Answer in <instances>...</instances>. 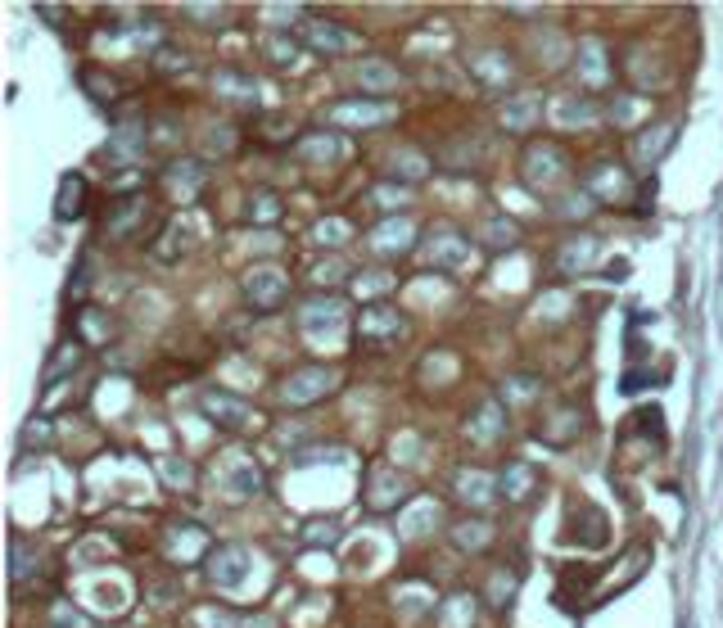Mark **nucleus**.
Instances as JSON below:
<instances>
[{
	"mask_svg": "<svg viewBox=\"0 0 723 628\" xmlns=\"http://www.w3.org/2000/svg\"><path fill=\"white\" fill-rule=\"evenodd\" d=\"M335 385H339L335 366H299V371H290L281 380L276 398H281V407H312L335 394Z\"/></svg>",
	"mask_w": 723,
	"mask_h": 628,
	"instance_id": "obj_1",
	"label": "nucleus"
},
{
	"mask_svg": "<svg viewBox=\"0 0 723 628\" xmlns=\"http://www.w3.org/2000/svg\"><path fill=\"white\" fill-rule=\"evenodd\" d=\"M403 339H407V321L398 308H389V303H367L362 308V317H357V344L362 348L385 353V348L403 344Z\"/></svg>",
	"mask_w": 723,
	"mask_h": 628,
	"instance_id": "obj_2",
	"label": "nucleus"
},
{
	"mask_svg": "<svg viewBox=\"0 0 723 628\" xmlns=\"http://www.w3.org/2000/svg\"><path fill=\"white\" fill-rule=\"evenodd\" d=\"M520 172H525V186L529 190H543V195H552L556 186L565 181V172H570V159H565V150L556 141H534L525 150V163H520Z\"/></svg>",
	"mask_w": 723,
	"mask_h": 628,
	"instance_id": "obj_3",
	"label": "nucleus"
},
{
	"mask_svg": "<svg viewBox=\"0 0 723 628\" xmlns=\"http://www.w3.org/2000/svg\"><path fill=\"white\" fill-rule=\"evenodd\" d=\"M240 290H245V303L254 312H276L285 299H290V276H285L276 263H258L245 272Z\"/></svg>",
	"mask_w": 723,
	"mask_h": 628,
	"instance_id": "obj_4",
	"label": "nucleus"
},
{
	"mask_svg": "<svg viewBox=\"0 0 723 628\" xmlns=\"http://www.w3.org/2000/svg\"><path fill=\"white\" fill-rule=\"evenodd\" d=\"M199 412H204L217 430H235V434L249 430V425H258L254 403L240 398V394H226V389H204V394H199Z\"/></svg>",
	"mask_w": 723,
	"mask_h": 628,
	"instance_id": "obj_5",
	"label": "nucleus"
},
{
	"mask_svg": "<svg viewBox=\"0 0 723 628\" xmlns=\"http://www.w3.org/2000/svg\"><path fill=\"white\" fill-rule=\"evenodd\" d=\"M407 493H412V484L398 475V466H389V461H376V466L367 470V511H376V516H385V511H398V507L407 502Z\"/></svg>",
	"mask_w": 723,
	"mask_h": 628,
	"instance_id": "obj_6",
	"label": "nucleus"
},
{
	"mask_svg": "<svg viewBox=\"0 0 723 628\" xmlns=\"http://www.w3.org/2000/svg\"><path fill=\"white\" fill-rule=\"evenodd\" d=\"M299 41L317 55H348V50H362V37L348 32L344 23H330V19H303L299 28Z\"/></svg>",
	"mask_w": 723,
	"mask_h": 628,
	"instance_id": "obj_7",
	"label": "nucleus"
},
{
	"mask_svg": "<svg viewBox=\"0 0 723 628\" xmlns=\"http://www.w3.org/2000/svg\"><path fill=\"white\" fill-rule=\"evenodd\" d=\"M425 258H430V267H439V272H461V267L470 263V240L457 226H434L430 244H425Z\"/></svg>",
	"mask_w": 723,
	"mask_h": 628,
	"instance_id": "obj_8",
	"label": "nucleus"
},
{
	"mask_svg": "<svg viewBox=\"0 0 723 628\" xmlns=\"http://www.w3.org/2000/svg\"><path fill=\"white\" fill-rule=\"evenodd\" d=\"M145 217H150V204H145V195L118 199V204L109 208V217H104V240H113V244L136 240V235L145 231Z\"/></svg>",
	"mask_w": 723,
	"mask_h": 628,
	"instance_id": "obj_9",
	"label": "nucleus"
},
{
	"mask_svg": "<svg viewBox=\"0 0 723 628\" xmlns=\"http://www.w3.org/2000/svg\"><path fill=\"white\" fill-rule=\"evenodd\" d=\"M344 299H339V294H317V299H308L299 308V330L303 335H335L339 326H344Z\"/></svg>",
	"mask_w": 723,
	"mask_h": 628,
	"instance_id": "obj_10",
	"label": "nucleus"
},
{
	"mask_svg": "<svg viewBox=\"0 0 723 628\" xmlns=\"http://www.w3.org/2000/svg\"><path fill=\"white\" fill-rule=\"evenodd\" d=\"M208 579L217 583V588H240V583H245V574H249V552L240 543H222V547H213V552H208Z\"/></svg>",
	"mask_w": 723,
	"mask_h": 628,
	"instance_id": "obj_11",
	"label": "nucleus"
},
{
	"mask_svg": "<svg viewBox=\"0 0 723 628\" xmlns=\"http://www.w3.org/2000/svg\"><path fill=\"white\" fill-rule=\"evenodd\" d=\"M335 127H385L389 118H394V104H385V100H339L335 109L326 113Z\"/></svg>",
	"mask_w": 723,
	"mask_h": 628,
	"instance_id": "obj_12",
	"label": "nucleus"
},
{
	"mask_svg": "<svg viewBox=\"0 0 723 628\" xmlns=\"http://www.w3.org/2000/svg\"><path fill=\"white\" fill-rule=\"evenodd\" d=\"M222 484L231 497H258L263 493V470L249 452H226L222 457Z\"/></svg>",
	"mask_w": 723,
	"mask_h": 628,
	"instance_id": "obj_13",
	"label": "nucleus"
},
{
	"mask_svg": "<svg viewBox=\"0 0 723 628\" xmlns=\"http://www.w3.org/2000/svg\"><path fill=\"white\" fill-rule=\"evenodd\" d=\"M416 244V226H412V217H385V222L376 226V231L367 235V249L376 258H394V254H407Z\"/></svg>",
	"mask_w": 723,
	"mask_h": 628,
	"instance_id": "obj_14",
	"label": "nucleus"
},
{
	"mask_svg": "<svg viewBox=\"0 0 723 628\" xmlns=\"http://www.w3.org/2000/svg\"><path fill=\"white\" fill-rule=\"evenodd\" d=\"M163 556L172 565H195V561H208V534L199 525H172L163 534Z\"/></svg>",
	"mask_w": 723,
	"mask_h": 628,
	"instance_id": "obj_15",
	"label": "nucleus"
},
{
	"mask_svg": "<svg viewBox=\"0 0 723 628\" xmlns=\"http://www.w3.org/2000/svg\"><path fill=\"white\" fill-rule=\"evenodd\" d=\"M606 534H611V520L606 511H597L592 502H579L570 511V543H583V547H606Z\"/></svg>",
	"mask_w": 723,
	"mask_h": 628,
	"instance_id": "obj_16",
	"label": "nucleus"
},
{
	"mask_svg": "<svg viewBox=\"0 0 723 628\" xmlns=\"http://www.w3.org/2000/svg\"><path fill=\"white\" fill-rule=\"evenodd\" d=\"M204 181H208V172H204V163H195V159H177L163 172V190H168L177 204H190V199L204 190Z\"/></svg>",
	"mask_w": 723,
	"mask_h": 628,
	"instance_id": "obj_17",
	"label": "nucleus"
},
{
	"mask_svg": "<svg viewBox=\"0 0 723 628\" xmlns=\"http://www.w3.org/2000/svg\"><path fill=\"white\" fill-rule=\"evenodd\" d=\"M588 195L592 199H606V204L629 199L633 195V177L620 168V163H597V168L588 172Z\"/></svg>",
	"mask_w": 723,
	"mask_h": 628,
	"instance_id": "obj_18",
	"label": "nucleus"
},
{
	"mask_svg": "<svg viewBox=\"0 0 723 628\" xmlns=\"http://www.w3.org/2000/svg\"><path fill=\"white\" fill-rule=\"evenodd\" d=\"M294 154H299V163H308V168H335V163L344 159V141L330 132H308V136H299Z\"/></svg>",
	"mask_w": 723,
	"mask_h": 628,
	"instance_id": "obj_19",
	"label": "nucleus"
},
{
	"mask_svg": "<svg viewBox=\"0 0 723 628\" xmlns=\"http://www.w3.org/2000/svg\"><path fill=\"white\" fill-rule=\"evenodd\" d=\"M579 430H583V416L574 412V407H561V412H552L547 421H538L534 439L547 443V448H570V443L579 439Z\"/></svg>",
	"mask_w": 723,
	"mask_h": 628,
	"instance_id": "obj_20",
	"label": "nucleus"
},
{
	"mask_svg": "<svg viewBox=\"0 0 723 628\" xmlns=\"http://www.w3.org/2000/svg\"><path fill=\"white\" fill-rule=\"evenodd\" d=\"M86 195H91V186L82 172H64L55 190V222H77L86 213Z\"/></svg>",
	"mask_w": 723,
	"mask_h": 628,
	"instance_id": "obj_21",
	"label": "nucleus"
},
{
	"mask_svg": "<svg viewBox=\"0 0 723 628\" xmlns=\"http://www.w3.org/2000/svg\"><path fill=\"white\" fill-rule=\"evenodd\" d=\"M213 91L222 95V100H231V104H258V82L245 73V68H217L213 73Z\"/></svg>",
	"mask_w": 723,
	"mask_h": 628,
	"instance_id": "obj_22",
	"label": "nucleus"
},
{
	"mask_svg": "<svg viewBox=\"0 0 723 628\" xmlns=\"http://www.w3.org/2000/svg\"><path fill=\"white\" fill-rule=\"evenodd\" d=\"M82 362H86V344H82V339H64V344H55L46 371H41V385L50 389V385H59V380H68V375H73Z\"/></svg>",
	"mask_w": 723,
	"mask_h": 628,
	"instance_id": "obj_23",
	"label": "nucleus"
},
{
	"mask_svg": "<svg viewBox=\"0 0 723 628\" xmlns=\"http://www.w3.org/2000/svg\"><path fill=\"white\" fill-rule=\"evenodd\" d=\"M502 430H507V407H502L498 398H484V403L475 407V416L466 421V434L475 443H493Z\"/></svg>",
	"mask_w": 723,
	"mask_h": 628,
	"instance_id": "obj_24",
	"label": "nucleus"
},
{
	"mask_svg": "<svg viewBox=\"0 0 723 628\" xmlns=\"http://www.w3.org/2000/svg\"><path fill=\"white\" fill-rule=\"evenodd\" d=\"M674 136H678V127L674 122H660V127H647V132L633 141V154H638V163H651L656 168L660 159H665L669 150H674Z\"/></svg>",
	"mask_w": 723,
	"mask_h": 628,
	"instance_id": "obj_25",
	"label": "nucleus"
},
{
	"mask_svg": "<svg viewBox=\"0 0 723 628\" xmlns=\"http://www.w3.org/2000/svg\"><path fill=\"white\" fill-rule=\"evenodd\" d=\"M470 73L489 86H507L511 77H516V68H511V59L502 55V50H475V55H470Z\"/></svg>",
	"mask_w": 723,
	"mask_h": 628,
	"instance_id": "obj_26",
	"label": "nucleus"
},
{
	"mask_svg": "<svg viewBox=\"0 0 723 628\" xmlns=\"http://www.w3.org/2000/svg\"><path fill=\"white\" fill-rule=\"evenodd\" d=\"M538 118H543V100H538V95H516V100H507V109H502V127H507L511 136H525Z\"/></svg>",
	"mask_w": 723,
	"mask_h": 628,
	"instance_id": "obj_27",
	"label": "nucleus"
},
{
	"mask_svg": "<svg viewBox=\"0 0 723 628\" xmlns=\"http://www.w3.org/2000/svg\"><path fill=\"white\" fill-rule=\"evenodd\" d=\"M592 263H597V240H592V235H579V240H565V249L556 254V267H561L565 276H583Z\"/></svg>",
	"mask_w": 723,
	"mask_h": 628,
	"instance_id": "obj_28",
	"label": "nucleus"
},
{
	"mask_svg": "<svg viewBox=\"0 0 723 628\" xmlns=\"http://www.w3.org/2000/svg\"><path fill=\"white\" fill-rule=\"evenodd\" d=\"M357 82H362V91L385 95V91H394V86L403 82V73H398L389 59H362V64H357Z\"/></svg>",
	"mask_w": 723,
	"mask_h": 628,
	"instance_id": "obj_29",
	"label": "nucleus"
},
{
	"mask_svg": "<svg viewBox=\"0 0 723 628\" xmlns=\"http://www.w3.org/2000/svg\"><path fill=\"white\" fill-rule=\"evenodd\" d=\"M534 484H538V470L529 466V461H511V466L502 470V479H498V488H502L507 502H525V497L534 493Z\"/></svg>",
	"mask_w": 723,
	"mask_h": 628,
	"instance_id": "obj_30",
	"label": "nucleus"
},
{
	"mask_svg": "<svg viewBox=\"0 0 723 628\" xmlns=\"http://www.w3.org/2000/svg\"><path fill=\"white\" fill-rule=\"evenodd\" d=\"M493 493H498V479L484 475V470H461V475H457V497H461V502H470V507L493 502Z\"/></svg>",
	"mask_w": 723,
	"mask_h": 628,
	"instance_id": "obj_31",
	"label": "nucleus"
},
{
	"mask_svg": "<svg viewBox=\"0 0 723 628\" xmlns=\"http://www.w3.org/2000/svg\"><path fill=\"white\" fill-rule=\"evenodd\" d=\"M574 68H579V77L588 86H606L615 73V68H606V50H601L597 41H579V64Z\"/></svg>",
	"mask_w": 723,
	"mask_h": 628,
	"instance_id": "obj_32",
	"label": "nucleus"
},
{
	"mask_svg": "<svg viewBox=\"0 0 723 628\" xmlns=\"http://www.w3.org/2000/svg\"><path fill=\"white\" fill-rule=\"evenodd\" d=\"M281 213H285V204H281V195H276V190H254V195L245 199L249 226H276V222H281Z\"/></svg>",
	"mask_w": 723,
	"mask_h": 628,
	"instance_id": "obj_33",
	"label": "nucleus"
},
{
	"mask_svg": "<svg viewBox=\"0 0 723 628\" xmlns=\"http://www.w3.org/2000/svg\"><path fill=\"white\" fill-rule=\"evenodd\" d=\"M240 150V132H235L231 122H222V127H208L204 141H199V154H204V163L213 159H231V154Z\"/></svg>",
	"mask_w": 723,
	"mask_h": 628,
	"instance_id": "obj_34",
	"label": "nucleus"
},
{
	"mask_svg": "<svg viewBox=\"0 0 723 628\" xmlns=\"http://www.w3.org/2000/svg\"><path fill=\"white\" fill-rule=\"evenodd\" d=\"M452 543H457L461 552H484V547L493 543V525L489 520H457V525H452Z\"/></svg>",
	"mask_w": 723,
	"mask_h": 628,
	"instance_id": "obj_35",
	"label": "nucleus"
},
{
	"mask_svg": "<svg viewBox=\"0 0 723 628\" xmlns=\"http://www.w3.org/2000/svg\"><path fill=\"white\" fill-rule=\"evenodd\" d=\"M37 565H41V556L28 547V538L14 534L10 538V579H14V588H23V583L37 574Z\"/></svg>",
	"mask_w": 723,
	"mask_h": 628,
	"instance_id": "obj_36",
	"label": "nucleus"
},
{
	"mask_svg": "<svg viewBox=\"0 0 723 628\" xmlns=\"http://www.w3.org/2000/svg\"><path fill=\"white\" fill-rule=\"evenodd\" d=\"M434 624H439V628H470V624H475V597H466V592L448 597L439 606V615H434Z\"/></svg>",
	"mask_w": 723,
	"mask_h": 628,
	"instance_id": "obj_37",
	"label": "nucleus"
},
{
	"mask_svg": "<svg viewBox=\"0 0 723 628\" xmlns=\"http://www.w3.org/2000/svg\"><path fill=\"white\" fill-rule=\"evenodd\" d=\"M479 240H484V249H489V254H502V249H511V244L520 240V231H516V222H511V217H489Z\"/></svg>",
	"mask_w": 723,
	"mask_h": 628,
	"instance_id": "obj_38",
	"label": "nucleus"
},
{
	"mask_svg": "<svg viewBox=\"0 0 723 628\" xmlns=\"http://www.w3.org/2000/svg\"><path fill=\"white\" fill-rule=\"evenodd\" d=\"M389 290H394V276L380 272V267H376V272H353V294H357V299H376L380 303Z\"/></svg>",
	"mask_w": 723,
	"mask_h": 628,
	"instance_id": "obj_39",
	"label": "nucleus"
},
{
	"mask_svg": "<svg viewBox=\"0 0 723 628\" xmlns=\"http://www.w3.org/2000/svg\"><path fill=\"white\" fill-rule=\"evenodd\" d=\"M552 118L565 122V127H574V122H592L597 118V104L592 100H574V95H565V100L552 104Z\"/></svg>",
	"mask_w": 723,
	"mask_h": 628,
	"instance_id": "obj_40",
	"label": "nucleus"
},
{
	"mask_svg": "<svg viewBox=\"0 0 723 628\" xmlns=\"http://www.w3.org/2000/svg\"><path fill=\"white\" fill-rule=\"evenodd\" d=\"M77 326H82V344H109V335H113V321H104V312H95V308L77 312Z\"/></svg>",
	"mask_w": 723,
	"mask_h": 628,
	"instance_id": "obj_41",
	"label": "nucleus"
},
{
	"mask_svg": "<svg viewBox=\"0 0 723 628\" xmlns=\"http://www.w3.org/2000/svg\"><path fill=\"white\" fill-rule=\"evenodd\" d=\"M82 86L95 95V100H113V95L123 91V82L113 73H100V68H82Z\"/></svg>",
	"mask_w": 723,
	"mask_h": 628,
	"instance_id": "obj_42",
	"label": "nucleus"
},
{
	"mask_svg": "<svg viewBox=\"0 0 723 628\" xmlns=\"http://www.w3.org/2000/svg\"><path fill=\"white\" fill-rule=\"evenodd\" d=\"M389 168H394V172H389V177H403V181H421L425 172H430V163H425V159H421V154H416V150H398V154H394V163H389Z\"/></svg>",
	"mask_w": 723,
	"mask_h": 628,
	"instance_id": "obj_43",
	"label": "nucleus"
},
{
	"mask_svg": "<svg viewBox=\"0 0 723 628\" xmlns=\"http://www.w3.org/2000/svg\"><path fill=\"white\" fill-rule=\"evenodd\" d=\"M181 249H186V226L168 222V231H163V240H159V249H154V258H159V263H177Z\"/></svg>",
	"mask_w": 723,
	"mask_h": 628,
	"instance_id": "obj_44",
	"label": "nucleus"
},
{
	"mask_svg": "<svg viewBox=\"0 0 723 628\" xmlns=\"http://www.w3.org/2000/svg\"><path fill=\"white\" fill-rule=\"evenodd\" d=\"M312 240H317L321 249H335V244L348 240V222L344 217H321V222L312 226Z\"/></svg>",
	"mask_w": 723,
	"mask_h": 628,
	"instance_id": "obj_45",
	"label": "nucleus"
},
{
	"mask_svg": "<svg viewBox=\"0 0 723 628\" xmlns=\"http://www.w3.org/2000/svg\"><path fill=\"white\" fill-rule=\"evenodd\" d=\"M159 475L168 479L172 488H190V484H195V466H190V461H181V457H159Z\"/></svg>",
	"mask_w": 723,
	"mask_h": 628,
	"instance_id": "obj_46",
	"label": "nucleus"
},
{
	"mask_svg": "<svg viewBox=\"0 0 723 628\" xmlns=\"http://www.w3.org/2000/svg\"><path fill=\"white\" fill-rule=\"evenodd\" d=\"M335 543H339L335 520H308V529H303V547H335Z\"/></svg>",
	"mask_w": 723,
	"mask_h": 628,
	"instance_id": "obj_47",
	"label": "nucleus"
},
{
	"mask_svg": "<svg viewBox=\"0 0 723 628\" xmlns=\"http://www.w3.org/2000/svg\"><path fill=\"white\" fill-rule=\"evenodd\" d=\"M633 425H638L651 443H665V412H660V407H642V412L633 416Z\"/></svg>",
	"mask_w": 723,
	"mask_h": 628,
	"instance_id": "obj_48",
	"label": "nucleus"
},
{
	"mask_svg": "<svg viewBox=\"0 0 723 628\" xmlns=\"http://www.w3.org/2000/svg\"><path fill=\"white\" fill-rule=\"evenodd\" d=\"M154 68H159L163 77H172V73H186V68H190V59L181 55L177 46H159V50H154Z\"/></svg>",
	"mask_w": 723,
	"mask_h": 628,
	"instance_id": "obj_49",
	"label": "nucleus"
},
{
	"mask_svg": "<svg viewBox=\"0 0 723 628\" xmlns=\"http://www.w3.org/2000/svg\"><path fill=\"white\" fill-rule=\"evenodd\" d=\"M267 55H272L276 64H294L299 46H294V37H285V32H272V37H267Z\"/></svg>",
	"mask_w": 723,
	"mask_h": 628,
	"instance_id": "obj_50",
	"label": "nucleus"
},
{
	"mask_svg": "<svg viewBox=\"0 0 723 628\" xmlns=\"http://www.w3.org/2000/svg\"><path fill=\"white\" fill-rule=\"evenodd\" d=\"M592 204H597V199H592L588 190H574V195L561 199V208H556V213H561V217H588Z\"/></svg>",
	"mask_w": 723,
	"mask_h": 628,
	"instance_id": "obj_51",
	"label": "nucleus"
},
{
	"mask_svg": "<svg viewBox=\"0 0 723 628\" xmlns=\"http://www.w3.org/2000/svg\"><path fill=\"white\" fill-rule=\"evenodd\" d=\"M50 628H91V619L73 606H55L50 610Z\"/></svg>",
	"mask_w": 723,
	"mask_h": 628,
	"instance_id": "obj_52",
	"label": "nucleus"
},
{
	"mask_svg": "<svg viewBox=\"0 0 723 628\" xmlns=\"http://www.w3.org/2000/svg\"><path fill=\"white\" fill-rule=\"evenodd\" d=\"M86 290H91V258H82L73 272V281H68V299H86Z\"/></svg>",
	"mask_w": 723,
	"mask_h": 628,
	"instance_id": "obj_53",
	"label": "nucleus"
},
{
	"mask_svg": "<svg viewBox=\"0 0 723 628\" xmlns=\"http://www.w3.org/2000/svg\"><path fill=\"white\" fill-rule=\"evenodd\" d=\"M50 443V421H28L23 430V448H46Z\"/></svg>",
	"mask_w": 723,
	"mask_h": 628,
	"instance_id": "obj_54",
	"label": "nucleus"
},
{
	"mask_svg": "<svg viewBox=\"0 0 723 628\" xmlns=\"http://www.w3.org/2000/svg\"><path fill=\"white\" fill-rule=\"evenodd\" d=\"M335 276H348V267L339 263V258H330V263L312 267V281H317V285H335Z\"/></svg>",
	"mask_w": 723,
	"mask_h": 628,
	"instance_id": "obj_55",
	"label": "nucleus"
},
{
	"mask_svg": "<svg viewBox=\"0 0 723 628\" xmlns=\"http://www.w3.org/2000/svg\"><path fill=\"white\" fill-rule=\"evenodd\" d=\"M511 592H516V574H493V601H498V606H507L511 601Z\"/></svg>",
	"mask_w": 723,
	"mask_h": 628,
	"instance_id": "obj_56",
	"label": "nucleus"
},
{
	"mask_svg": "<svg viewBox=\"0 0 723 628\" xmlns=\"http://www.w3.org/2000/svg\"><path fill=\"white\" fill-rule=\"evenodd\" d=\"M502 389H511V398H529L538 389V380H534V375H511Z\"/></svg>",
	"mask_w": 723,
	"mask_h": 628,
	"instance_id": "obj_57",
	"label": "nucleus"
},
{
	"mask_svg": "<svg viewBox=\"0 0 723 628\" xmlns=\"http://www.w3.org/2000/svg\"><path fill=\"white\" fill-rule=\"evenodd\" d=\"M651 199H656V177H651V181H642V195H638V208H633V213H638V217H647V213H651Z\"/></svg>",
	"mask_w": 723,
	"mask_h": 628,
	"instance_id": "obj_58",
	"label": "nucleus"
},
{
	"mask_svg": "<svg viewBox=\"0 0 723 628\" xmlns=\"http://www.w3.org/2000/svg\"><path fill=\"white\" fill-rule=\"evenodd\" d=\"M186 14H190V19H222V10H217V5H186Z\"/></svg>",
	"mask_w": 723,
	"mask_h": 628,
	"instance_id": "obj_59",
	"label": "nucleus"
},
{
	"mask_svg": "<svg viewBox=\"0 0 723 628\" xmlns=\"http://www.w3.org/2000/svg\"><path fill=\"white\" fill-rule=\"evenodd\" d=\"M37 14H41V19H50V23L64 19V10H55V5H37Z\"/></svg>",
	"mask_w": 723,
	"mask_h": 628,
	"instance_id": "obj_60",
	"label": "nucleus"
},
{
	"mask_svg": "<svg viewBox=\"0 0 723 628\" xmlns=\"http://www.w3.org/2000/svg\"><path fill=\"white\" fill-rule=\"evenodd\" d=\"M606 276H611V281H615V276H629V263H611V267H606Z\"/></svg>",
	"mask_w": 723,
	"mask_h": 628,
	"instance_id": "obj_61",
	"label": "nucleus"
}]
</instances>
